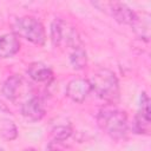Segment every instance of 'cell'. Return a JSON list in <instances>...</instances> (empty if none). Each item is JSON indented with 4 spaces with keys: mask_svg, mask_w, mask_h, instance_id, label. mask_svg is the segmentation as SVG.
<instances>
[{
    "mask_svg": "<svg viewBox=\"0 0 151 151\" xmlns=\"http://www.w3.org/2000/svg\"><path fill=\"white\" fill-rule=\"evenodd\" d=\"M98 125L111 138L119 140L126 136L127 117L125 112L112 106V104L103 107L97 117Z\"/></svg>",
    "mask_w": 151,
    "mask_h": 151,
    "instance_id": "1",
    "label": "cell"
},
{
    "mask_svg": "<svg viewBox=\"0 0 151 151\" xmlns=\"http://www.w3.org/2000/svg\"><path fill=\"white\" fill-rule=\"evenodd\" d=\"M88 81L91 84V90H93L99 98L112 105L118 101L120 94L119 83L112 71L101 68L97 71Z\"/></svg>",
    "mask_w": 151,
    "mask_h": 151,
    "instance_id": "2",
    "label": "cell"
},
{
    "mask_svg": "<svg viewBox=\"0 0 151 151\" xmlns=\"http://www.w3.org/2000/svg\"><path fill=\"white\" fill-rule=\"evenodd\" d=\"M51 40L55 47L68 52L83 45L77 29L60 18L55 19L51 25Z\"/></svg>",
    "mask_w": 151,
    "mask_h": 151,
    "instance_id": "3",
    "label": "cell"
},
{
    "mask_svg": "<svg viewBox=\"0 0 151 151\" xmlns=\"http://www.w3.org/2000/svg\"><path fill=\"white\" fill-rule=\"evenodd\" d=\"M12 27L13 33L17 37L25 38L35 45H44L46 41V32L44 25L34 17L18 18L12 24Z\"/></svg>",
    "mask_w": 151,
    "mask_h": 151,
    "instance_id": "4",
    "label": "cell"
},
{
    "mask_svg": "<svg viewBox=\"0 0 151 151\" xmlns=\"http://www.w3.org/2000/svg\"><path fill=\"white\" fill-rule=\"evenodd\" d=\"M98 9L111 15L116 21L124 25H132L136 18V13L123 2L117 1H96L92 2Z\"/></svg>",
    "mask_w": 151,
    "mask_h": 151,
    "instance_id": "5",
    "label": "cell"
},
{
    "mask_svg": "<svg viewBox=\"0 0 151 151\" xmlns=\"http://www.w3.org/2000/svg\"><path fill=\"white\" fill-rule=\"evenodd\" d=\"M31 84L27 83L21 76L14 74L9 77L2 85V94L12 100V101H18L21 98L28 99L27 94L31 91ZM31 98V97H29Z\"/></svg>",
    "mask_w": 151,
    "mask_h": 151,
    "instance_id": "6",
    "label": "cell"
},
{
    "mask_svg": "<svg viewBox=\"0 0 151 151\" xmlns=\"http://www.w3.org/2000/svg\"><path fill=\"white\" fill-rule=\"evenodd\" d=\"M91 91V84L88 79L85 78H74L67 84L66 87L67 97L76 103H83Z\"/></svg>",
    "mask_w": 151,
    "mask_h": 151,
    "instance_id": "7",
    "label": "cell"
},
{
    "mask_svg": "<svg viewBox=\"0 0 151 151\" xmlns=\"http://www.w3.org/2000/svg\"><path fill=\"white\" fill-rule=\"evenodd\" d=\"M21 114L31 122H38L45 116V106L39 97H31L21 104Z\"/></svg>",
    "mask_w": 151,
    "mask_h": 151,
    "instance_id": "8",
    "label": "cell"
},
{
    "mask_svg": "<svg viewBox=\"0 0 151 151\" xmlns=\"http://www.w3.org/2000/svg\"><path fill=\"white\" fill-rule=\"evenodd\" d=\"M19 50L20 41L14 33L0 35V58H11Z\"/></svg>",
    "mask_w": 151,
    "mask_h": 151,
    "instance_id": "9",
    "label": "cell"
},
{
    "mask_svg": "<svg viewBox=\"0 0 151 151\" xmlns=\"http://www.w3.org/2000/svg\"><path fill=\"white\" fill-rule=\"evenodd\" d=\"M27 74L29 76L31 79H33L38 83H44V81H48L52 78L53 73H52V70L50 68V66H47L44 63L35 61L28 66Z\"/></svg>",
    "mask_w": 151,
    "mask_h": 151,
    "instance_id": "10",
    "label": "cell"
},
{
    "mask_svg": "<svg viewBox=\"0 0 151 151\" xmlns=\"http://www.w3.org/2000/svg\"><path fill=\"white\" fill-rule=\"evenodd\" d=\"M134 31L145 40H149L150 35V17L147 14H142V18L136 13L134 21L131 25Z\"/></svg>",
    "mask_w": 151,
    "mask_h": 151,
    "instance_id": "11",
    "label": "cell"
},
{
    "mask_svg": "<svg viewBox=\"0 0 151 151\" xmlns=\"http://www.w3.org/2000/svg\"><path fill=\"white\" fill-rule=\"evenodd\" d=\"M68 53H70V61H71V65L73 66V68L81 70V68H84L86 66L87 57H86L85 50L83 48V45L73 48Z\"/></svg>",
    "mask_w": 151,
    "mask_h": 151,
    "instance_id": "12",
    "label": "cell"
},
{
    "mask_svg": "<svg viewBox=\"0 0 151 151\" xmlns=\"http://www.w3.org/2000/svg\"><path fill=\"white\" fill-rule=\"evenodd\" d=\"M72 133V129L68 124H60L53 127L52 134L55 140H65L67 139Z\"/></svg>",
    "mask_w": 151,
    "mask_h": 151,
    "instance_id": "13",
    "label": "cell"
},
{
    "mask_svg": "<svg viewBox=\"0 0 151 151\" xmlns=\"http://www.w3.org/2000/svg\"><path fill=\"white\" fill-rule=\"evenodd\" d=\"M0 133L6 139H14L17 137V127L11 120H2L0 125Z\"/></svg>",
    "mask_w": 151,
    "mask_h": 151,
    "instance_id": "14",
    "label": "cell"
},
{
    "mask_svg": "<svg viewBox=\"0 0 151 151\" xmlns=\"http://www.w3.org/2000/svg\"><path fill=\"white\" fill-rule=\"evenodd\" d=\"M48 151H60V150H58V149H53V147H50V149H48Z\"/></svg>",
    "mask_w": 151,
    "mask_h": 151,
    "instance_id": "15",
    "label": "cell"
},
{
    "mask_svg": "<svg viewBox=\"0 0 151 151\" xmlns=\"http://www.w3.org/2000/svg\"><path fill=\"white\" fill-rule=\"evenodd\" d=\"M24 151H35L34 149H26V150H24Z\"/></svg>",
    "mask_w": 151,
    "mask_h": 151,
    "instance_id": "16",
    "label": "cell"
},
{
    "mask_svg": "<svg viewBox=\"0 0 151 151\" xmlns=\"http://www.w3.org/2000/svg\"><path fill=\"white\" fill-rule=\"evenodd\" d=\"M0 151H4V150H2V149H0Z\"/></svg>",
    "mask_w": 151,
    "mask_h": 151,
    "instance_id": "17",
    "label": "cell"
}]
</instances>
